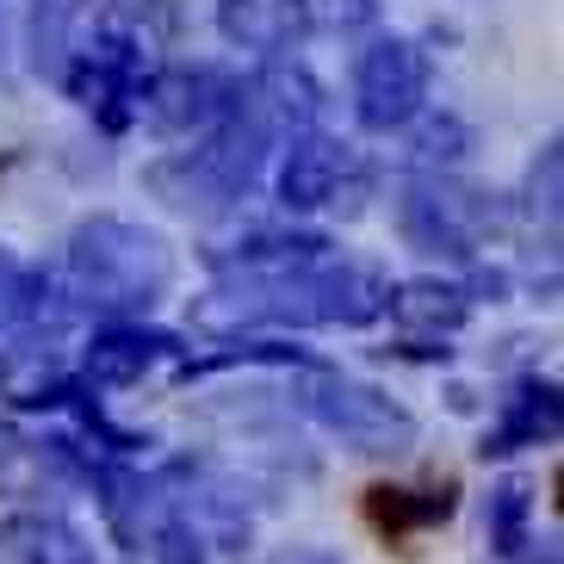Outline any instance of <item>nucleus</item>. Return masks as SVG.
<instances>
[{"instance_id":"1","label":"nucleus","mask_w":564,"mask_h":564,"mask_svg":"<svg viewBox=\"0 0 564 564\" xmlns=\"http://www.w3.org/2000/svg\"><path fill=\"white\" fill-rule=\"evenodd\" d=\"M75 267L87 273L94 292H118V299H143L167 285V249L150 230L131 224H94L75 236Z\"/></svg>"},{"instance_id":"2","label":"nucleus","mask_w":564,"mask_h":564,"mask_svg":"<svg viewBox=\"0 0 564 564\" xmlns=\"http://www.w3.org/2000/svg\"><path fill=\"white\" fill-rule=\"evenodd\" d=\"M360 118L372 124V131H391V124H403V118L422 112V94H429V63H422V51L415 44H403V37H391V44H379V51H366L360 63Z\"/></svg>"},{"instance_id":"3","label":"nucleus","mask_w":564,"mask_h":564,"mask_svg":"<svg viewBox=\"0 0 564 564\" xmlns=\"http://www.w3.org/2000/svg\"><path fill=\"white\" fill-rule=\"evenodd\" d=\"M224 32L249 51H280L304 32V0H224Z\"/></svg>"},{"instance_id":"4","label":"nucleus","mask_w":564,"mask_h":564,"mask_svg":"<svg viewBox=\"0 0 564 564\" xmlns=\"http://www.w3.org/2000/svg\"><path fill=\"white\" fill-rule=\"evenodd\" d=\"M285 205H323L341 193V150H329V143H304V150H292V162H285Z\"/></svg>"},{"instance_id":"5","label":"nucleus","mask_w":564,"mask_h":564,"mask_svg":"<svg viewBox=\"0 0 564 564\" xmlns=\"http://www.w3.org/2000/svg\"><path fill=\"white\" fill-rule=\"evenodd\" d=\"M372 521H379L384 533H410V528H429V521H441V514L453 509V497L441 490V497L415 502V490H372Z\"/></svg>"}]
</instances>
